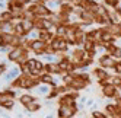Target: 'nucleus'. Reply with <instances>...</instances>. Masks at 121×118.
Masks as SVG:
<instances>
[{
    "instance_id": "obj_1",
    "label": "nucleus",
    "mask_w": 121,
    "mask_h": 118,
    "mask_svg": "<svg viewBox=\"0 0 121 118\" xmlns=\"http://www.w3.org/2000/svg\"><path fill=\"white\" fill-rule=\"evenodd\" d=\"M26 10L31 12L35 18H42V19H45V18H54V12L50 9V7L45 4V2H42V0H38V2H32L28 7H26Z\"/></svg>"
},
{
    "instance_id": "obj_2",
    "label": "nucleus",
    "mask_w": 121,
    "mask_h": 118,
    "mask_svg": "<svg viewBox=\"0 0 121 118\" xmlns=\"http://www.w3.org/2000/svg\"><path fill=\"white\" fill-rule=\"evenodd\" d=\"M48 42H44L41 39H26L25 41L23 47H26L29 51L35 53L37 55H44L47 53V48H48Z\"/></svg>"
},
{
    "instance_id": "obj_3",
    "label": "nucleus",
    "mask_w": 121,
    "mask_h": 118,
    "mask_svg": "<svg viewBox=\"0 0 121 118\" xmlns=\"http://www.w3.org/2000/svg\"><path fill=\"white\" fill-rule=\"evenodd\" d=\"M77 104H73L70 106H66V105H58L57 109V118H73L77 114Z\"/></svg>"
},
{
    "instance_id": "obj_4",
    "label": "nucleus",
    "mask_w": 121,
    "mask_h": 118,
    "mask_svg": "<svg viewBox=\"0 0 121 118\" xmlns=\"http://www.w3.org/2000/svg\"><path fill=\"white\" fill-rule=\"evenodd\" d=\"M50 45L57 51V54H66L69 51V42H67V39L61 38V37H54V39L50 42Z\"/></svg>"
},
{
    "instance_id": "obj_5",
    "label": "nucleus",
    "mask_w": 121,
    "mask_h": 118,
    "mask_svg": "<svg viewBox=\"0 0 121 118\" xmlns=\"http://www.w3.org/2000/svg\"><path fill=\"white\" fill-rule=\"evenodd\" d=\"M101 90H102V95L105 98H118V88L115 85H112V82H107V83H102L101 85Z\"/></svg>"
},
{
    "instance_id": "obj_6",
    "label": "nucleus",
    "mask_w": 121,
    "mask_h": 118,
    "mask_svg": "<svg viewBox=\"0 0 121 118\" xmlns=\"http://www.w3.org/2000/svg\"><path fill=\"white\" fill-rule=\"evenodd\" d=\"M93 76L99 82V85L107 83V82H111V79H112V76L105 69H102V67H96V69H93Z\"/></svg>"
},
{
    "instance_id": "obj_7",
    "label": "nucleus",
    "mask_w": 121,
    "mask_h": 118,
    "mask_svg": "<svg viewBox=\"0 0 121 118\" xmlns=\"http://www.w3.org/2000/svg\"><path fill=\"white\" fill-rule=\"evenodd\" d=\"M98 63H99V67H102V69L108 70V69H114L117 60H114V58H112L109 54H104V55H101V57H99Z\"/></svg>"
},
{
    "instance_id": "obj_8",
    "label": "nucleus",
    "mask_w": 121,
    "mask_h": 118,
    "mask_svg": "<svg viewBox=\"0 0 121 118\" xmlns=\"http://www.w3.org/2000/svg\"><path fill=\"white\" fill-rule=\"evenodd\" d=\"M88 85H89L88 82H85V80H82L80 77H77L76 73H74V77H73V80L70 82V85H69V89L73 90V92H79V90L85 89Z\"/></svg>"
},
{
    "instance_id": "obj_9",
    "label": "nucleus",
    "mask_w": 121,
    "mask_h": 118,
    "mask_svg": "<svg viewBox=\"0 0 121 118\" xmlns=\"http://www.w3.org/2000/svg\"><path fill=\"white\" fill-rule=\"evenodd\" d=\"M25 50L26 47H18V48H12V51L7 54V58H9V61H13V63H18L19 58L23 55Z\"/></svg>"
},
{
    "instance_id": "obj_10",
    "label": "nucleus",
    "mask_w": 121,
    "mask_h": 118,
    "mask_svg": "<svg viewBox=\"0 0 121 118\" xmlns=\"http://www.w3.org/2000/svg\"><path fill=\"white\" fill-rule=\"evenodd\" d=\"M39 82H41V85L50 86V88H57V86H58L57 83H56L54 76H53V74H48V73H42V74L39 76Z\"/></svg>"
},
{
    "instance_id": "obj_11",
    "label": "nucleus",
    "mask_w": 121,
    "mask_h": 118,
    "mask_svg": "<svg viewBox=\"0 0 121 118\" xmlns=\"http://www.w3.org/2000/svg\"><path fill=\"white\" fill-rule=\"evenodd\" d=\"M73 39H74V44L76 47H83L85 41H86V31H83V28H79L74 34H73Z\"/></svg>"
},
{
    "instance_id": "obj_12",
    "label": "nucleus",
    "mask_w": 121,
    "mask_h": 118,
    "mask_svg": "<svg viewBox=\"0 0 121 118\" xmlns=\"http://www.w3.org/2000/svg\"><path fill=\"white\" fill-rule=\"evenodd\" d=\"M15 28H16L15 22H0V34H10V35H15Z\"/></svg>"
},
{
    "instance_id": "obj_13",
    "label": "nucleus",
    "mask_w": 121,
    "mask_h": 118,
    "mask_svg": "<svg viewBox=\"0 0 121 118\" xmlns=\"http://www.w3.org/2000/svg\"><path fill=\"white\" fill-rule=\"evenodd\" d=\"M56 37V32L54 31H38V39L44 41V42H51Z\"/></svg>"
},
{
    "instance_id": "obj_14",
    "label": "nucleus",
    "mask_w": 121,
    "mask_h": 118,
    "mask_svg": "<svg viewBox=\"0 0 121 118\" xmlns=\"http://www.w3.org/2000/svg\"><path fill=\"white\" fill-rule=\"evenodd\" d=\"M85 58H88V54L85 53L83 48H76V50H73V53H72V60H73L74 63L83 61Z\"/></svg>"
},
{
    "instance_id": "obj_15",
    "label": "nucleus",
    "mask_w": 121,
    "mask_h": 118,
    "mask_svg": "<svg viewBox=\"0 0 121 118\" xmlns=\"http://www.w3.org/2000/svg\"><path fill=\"white\" fill-rule=\"evenodd\" d=\"M107 54H109L114 60H121V47L112 44L107 48Z\"/></svg>"
},
{
    "instance_id": "obj_16",
    "label": "nucleus",
    "mask_w": 121,
    "mask_h": 118,
    "mask_svg": "<svg viewBox=\"0 0 121 118\" xmlns=\"http://www.w3.org/2000/svg\"><path fill=\"white\" fill-rule=\"evenodd\" d=\"M19 102L26 108V106H29L31 104H34V102H37V98L34 96V95H31V93H23V95H21L19 96Z\"/></svg>"
},
{
    "instance_id": "obj_17",
    "label": "nucleus",
    "mask_w": 121,
    "mask_h": 118,
    "mask_svg": "<svg viewBox=\"0 0 121 118\" xmlns=\"http://www.w3.org/2000/svg\"><path fill=\"white\" fill-rule=\"evenodd\" d=\"M120 111H121V108H120L118 105H115V104H108V105L105 106V112H107V115L111 117V118H115Z\"/></svg>"
},
{
    "instance_id": "obj_18",
    "label": "nucleus",
    "mask_w": 121,
    "mask_h": 118,
    "mask_svg": "<svg viewBox=\"0 0 121 118\" xmlns=\"http://www.w3.org/2000/svg\"><path fill=\"white\" fill-rule=\"evenodd\" d=\"M16 96V90L15 89H12V88H7V89H4V90H2V93H0V102L2 101H6V99H15Z\"/></svg>"
},
{
    "instance_id": "obj_19",
    "label": "nucleus",
    "mask_w": 121,
    "mask_h": 118,
    "mask_svg": "<svg viewBox=\"0 0 121 118\" xmlns=\"http://www.w3.org/2000/svg\"><path fill=\"white\" fill-rule=\"evenodd\" d=\"M108 21H109V25H120L121 23V13H118L117 10H109Z\"/></svg>"
},
{
    "instance_id": "obj_20",
    "label": "nucleus",
    "mask_w": 121,
    "mask_h": 118,
    "mask_svg": "<svg viewBox=\"0 0 121 118\" xmlns=\"http://www.w3.org/2000/svg\"><path fill=\"white\" fill-rule=\"evenodd\" d=\"M45 73L54 76V74H60V73H63V72L60 70V67H58L57 63H47L45 64Z\"/></svg>"
},
{
    "instance_id": "obj_21",
    "label": "nucleus",
    "mask_w": 121,
    "mask_h": 118,
    "mask_svg": "<svg viewBox=\"0 0 121 118\" xmlns=\"http://www.w3.org/2000/svg\"><path fill=\"white\" fill-rule=\"evenodd\" d=\"M0 22H13V13L9 10H4L0 15Z\"/></svg>"
},
{
    "instance_id": "obj_22",
    "label": "nucleus",
    "mask_w": 121,
    "mask_h": 118,
    "mask_svg": "<svg viewBox=\"0 0 121 118\" xmlns=\"http://www.w3.org/2000/svg\"><path fill=\"white\" fill-rule=\"evenodd\" d=\"M107 7H111L112 10H115L117 7H120V0H104L102 2Z\"/></svg>"
},
{
    "instance_id": "obj_23",
    "label": "nucleus",
    "mask_w": 121,
    "mask_h": 118,
    "mask_svg": "<svg viewBox=\"0 0 121 118\" xmlns=\"http://www.w3.org/2000/svg\"><path fill=\"white\" fill-rule=\"evenodd\" d=\"M0 105H2V108H4V109H12V108L15 106V99L2 101V102H0Z\"/></svg>"
},
{
    "instance_id": "obj_24",
    "label": "nucleus",
    "mask_w": 121,
    "mask_h": 118,
    "mask_svg": "<svg viewBox=\"0 0 121 118\" xmlns=\"http://www.w3.org/2000/svg\"><path fill=\"white\" fill-rule=\"evenodd\" d=\"M111 82H112V85H115V86L118 88V90H121V76H120V74H115V76H112Z\"/></svg>"
},
{
    "instance_id": "obj_25",
    "label": "nucleus",
    "mask_w": 121,
    "mask_h": 118,
    "mask_svg": "<svg viewBox=\"0 0 121 118\" xmlns=\"http://www.w3.org/2000/svg\"><path fill=\"white\" fill-rule=\"evenodd\" d=\"M86 39H91L96 42V29H91V31H86Z\"/></svg>"
},
{
    "instance_id": "obj_26",
    "label": "nucleus",
    "mask_w": 121,
    "mask_h": 118,
    "mask_svg": "<svg viewBox=\"0 0 121 118\" xmlns=\"http://www.w3.org/2000/svg\"><path fill=\"white\" fill-rule=\"evenodd\" d=\"M26 109H28L29 112H37V111H39V109H41V104L34 102V104H31L29 106H26Z\"/></svg>"
},
{
    "instance_id": "obj_27",
    "label": "nucleus",
    "mask_w": 121,
    "mask_h": 118,
    "mask_svg": "<svg viewBox=\"0 0 121 118\" xmlns=\"http://www.w3.org/2000/svg\"><path fill=\"white\" fill-rule=\"evenodd\" d=\"M60 98V93H58V90H57V88H51L50 89V93L47 95V98L48 99H54V98Z\"/></svg>"
},
{
    "instance_id": "obj_28",
    "label": "nucleus",
    "mask_w": 121,
    "mask_h": 118,
    "mask_svg": "<svg viewBox=\"0 0 121 118\" xmlns=\"http://www.w3.org/2000/svg\"><path fill=\"white\" fill-rule=\"evenodd\" d=\"M76 76H77V77H80L82 80L88 82L89 85H91V76H89V73H76Z\"/></svg>"
},
{
    "instance_id": "obj_29",
    "label": "nucleus",
    "mask_w": 121,
    "mask_h": 118,
    "mask_svg": "<svg viewBox=\"0 0 121 118\" xmlns=\"http://www.w3.org/2000/svg\"><path fill=\"white\" fill-rule=\"evenodd\" d=\"M92 117L93 118H108L107 112H102V111H92Z\"/></svg>"
},
{
    "instance_id": "obj_30",
    "label": "nucleus",
    "mask_w": 121,
    "mask_h": 118,
    "mask_svg": "<svg viewBox=\"0 0 121 118\" xmlns=\"http://www.w3.org/2000/svg\"><path fill=\"white\" fill-rule=\"evenodd\" d=\"M114 70H115V73H118V74L121 76V60H117V63H115V67H114Z\"/></svg>"
},
{
    "instance_id": "obj_31",
    "label": "nucleus",
    "mask_w": 121,
    "mask_h": 118,
    "mask_svg": "<svg viewBox=\"0 0 121 118\" xmlns=\"http://www.w3.org/2000/svg\"><path fill=\"white\" fill-rule=\"evenodd\" d=\"M38 92H39V93H45V95H48V93H50V90H48V88H47V86L39 88V89H38Z\"/></svg>"
},
{
    "instance_id": "obj_32",
    "label": "nucleus",
    "mask_w": 121,
    "mask_h": 118,
    "mask_svg": "<svg viewBox=\"0 0 121 118\" xmlns=\"http://www.w3.org/2000/svg\"><path fill=\"white\" fill-rule=\"evenodd\" d=\"M7 72V66L4 61H2V64H0V73H6Z\"/></svg>"
},
{
    "instance_id": "obj_33",
    "label": "nucleus",
    "mask_w": 121,
    "mask_h": 118,
    "mask_svg": "<svg viewBox=\"0 0 121 118\" xmlns=\"http://www.w3.org/2000/svg\"><path fill=\"white\" fill-rule=\"evenodd\" d=\"M115 105H118V106L121 108V96H118V98H115Z\"/></svg>"
},
{
    "instance_id": "obj_34",
    "label": "nucleus",
    "mask_w": 121,
    "mask_h": 118,
    "mask_svg": "<svg viewBox=\"0 0 121 118\" xmlns=\"http://www.w3.org/2000/svg\"><path fill=\"white\" fill-rule=\"evenodd\" d=\"M89 118H93V117H89Z\"/></svg>"
}]
</instances>
